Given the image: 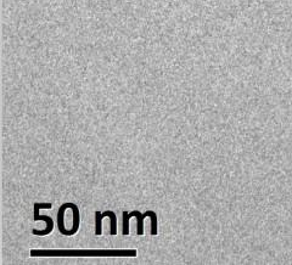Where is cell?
<instances>
[{"label": "cell", "instance_id": "cell-1", "mask_svg": "<svg viewBox=\"0 0 292 265\" xmlns=\"http://www.w3.org/2000/svg\"><path fill=\"white\" fill-rule=\"evenodd\" d=\"M32 257H137L135 250H31Z\"/></svg>", "mask_w": 292, "mask_h": 265}, {"label": "cell", "instance_id": "cell-2", "mask_svg": "<svg viewBox=\"0 0 292 265\" xmlns=\"http://www.w3.org/2000/svg\"><path fill=\"white\" fill-rule=\"evenodd\" d=\"M132 217H135L137 218L138 223H137V234L138 235H143V220H144V218L148 217L151 218V235H157V214H156V212H153V210H147V212H145L144 214H142V213H139L138 210H133V212L131 213H127V212H123V224H122V234L124 235V236H127V235H129V219Z\"/></svg>", "mask_w": 292, "mask_h": 265}, {"label": "cell", "instance_id": "cell-3", "mask_svg": "<svg viewBox=\"0 0 292 265\" xmlns=\"http://www.w3.org/2000/svg\"><path fill=\"white\" fill-rule=\"evenodd\" d=\"M109 217L111 219V228H110V234L116 235L117 234V217L113 212L111 210H106L104 213L96 212L95 213V235L99 236V235L102 234V218Z\"/></svg>", "mask_w": 292, "mask_h": 265}, {"label": "cell", "instance_id": "cell-4", "mask_svg": "<svg viewBox=\"0 0 292 265\" xmlns=\"http://www.w3.org/2000/svg\"><path fill=\"white\" fill-rule=\"evenodd\" d=\"M70 208L73 212V226L71 230H64L61 232V235H65V236H72V235L77 234L78 230H79V223H80V214L79 209L74 203H70Z\"/></svg>", "mask_w": 292, "mask_h": 265}, {"label": "cell", "instance_id": "cell-5", "mask_svg": "<svg viewBox=\"0 0 292 265\" xmlns=\"http://www.w3.org/2000/svg\"><path fill=\"white\" fill-rule=\"evenodd\" d=\"M38 220L47 221V228H45L44 230L33 229V230H32L33 235H38V236H44V235L50 234V232L53 231L54 221L50 217H48V215H38V213H34V221H38Z\"/></svg>", "mask_w": 292, "mask_h": 265}, {"label": "cell", "instance_id": "cell-6", "mask_svg": "<svg viewBox=\"0 0 292 265\" xmlns=\"http://www.w3.org/2000/svg\"><path fill=\"white\" fill-rule=\"evenodd\" d=\"M67 208H70V203H64L58 210V230L60 234L64 231V230H66L65 229V224H64V215H65L64 213Z\"/></svg>", "mask_w": 292, "mask_h": 265}]
</instances>
